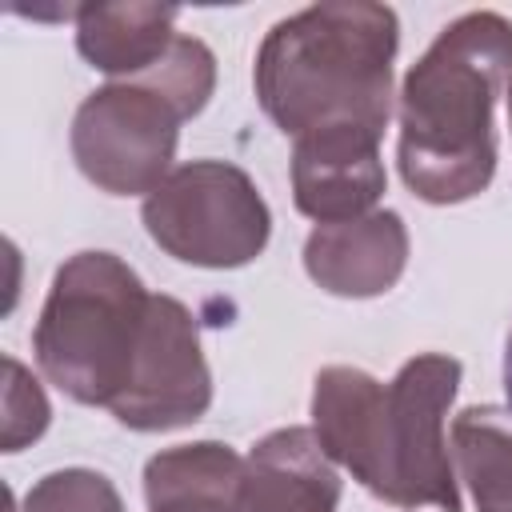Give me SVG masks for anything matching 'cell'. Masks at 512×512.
Instances as JSON below:
<instances>
[{"label":"cell","instance_id":"cell-1","mask_svg":"<svg viewBox=\"0 0 512 512\" xmlns=\"http://www.w3.org/2000/svg\"><path fill=\"white\" fill-rule=\"evenodd\" d=\"M460 384L452 356H416L392 384L360 368H324L316 376V440L368 492L392 504H440L460 512L444 448V408Z\"/></svg>","mask_w":512,"mask_h":512},{"label":"cell","instance_id":"cell-2","mask_svg":"<svg viewBox=\"0 0 512 512\" xmlns=\"http://www.w3.org/2000/svg\"><path fill=\"white\" fill-rule=\"evenodd\" d=\"M512 72V24L496 12L452 20L400 92V172L416 196H476L496 168L492 104Z\"/></svg>","mask_w":512,"mask_h":512},{"label":"cell","instance_id":"cell-3","mask_svg":"<svg viewBox=\"0 0 512 512\" xmlns=\"http://www.w3.org/2000/svg\"><path fill=\"white\" fill-rule=\"evenodd\" d=\"M396 16L384 4H316L280 20L256 56V96L292 132L364 128L384 136Z\"/></svg>","mask_w":512,"mask_h":512},{"label":"cell","instance_id":"cell-4","mask_svg":"<svg viewBox=\"0 0 512 512\" xmlns=\"http://www.w3.org/2000/svg\"><path fill=\"white\" fill-rule=\"evenodd\" d=\"M148 292L108 252H80L56 276L36 324V360L52 384L84 404L116 408L132 384Z\"/></svg>","mask_w":512,"mask_h":512},{"label":"cell","instance_id":"cell-5","mask_svg":"<svg viewBox=\"0 0 512 512\" xmlns=\"http://www.w3.org/2000/svg\"><path fill=\"white\" fill-rule=\"evenodd\" d=\"M144 224L176 260L232 268L264 248L268 208L240 168L200 160L152 188Z\"/></svg>","mask_w":512,"mask_h":512},{"label":"cell","instance_id":"cell-6","mask_svg":"<svg viewBox=\"0 0 512 512\" xmlns=\"http://www.w3.org/2000/svg\"><path fill=\"white\" fill-rule=\"evenodd\" d=\"M184 116L188 112L148 76L100 88L76 112V160L108 192H144L168 168Z\"/></svg>","mask_w":512,"mask_h":512},{"label":"cell","instance_id":"cell-7","mask_svg":"<svg viewBox=\"0 0 512 512\" xmlns=\"http://www.w3.org/2000/svg\"><path fill=\"white\" fill-rule=\"evenodd\" d=\"M208 396H212V384H208L192 316L172 296H152L140 360L112 416L140 432L176 428L196 420L208 408Z\"/></svg>","mask_w":512,"mask_h":512},{"label":"cell","instance_id":"cell-8","mask_svg":"<svg viewBox=\"0 0 512 512\" xmlns=\"http://www.w3.org/2000/svg\"><path fill=\"white\" fill-rule=\"evenodd\" d=\"M380 136L364 128H332L308 132L296 140L292 180H296V208L320 224L356 220L380 192Z\"/></svg>","mask_w":512,"mask_h":512},{"label":"cell","instance_id":"cell-9","mask_svg":"<svg viewBox=\"0 0 512 512\" xmlns=\"http://www.w3.org/2000/svg\"><path fill=\"white\" fill-rule=\"evenodd\" d=\"M340 480L308 428L264 436L244 460L240 512H336Z\"/></svg>","mask_w":512,"mask_h":512},{"label":"cell","instance_id":"cell-10","mask_svg":"<svg viewBox=\"0 0 512 512\" xmlns=\"http://www.w3.org/2000/svg\"><path fill=\"white\" fill-rule=\"evenodd\" d=\"M404 228L400 216L376 212V216H356L340 224H320L308 236L304 260L308 272L340 296H372L384 292L400 268H404Z\"/></svg>","mask_w":512,"mask_h":512},{"label":"cell","instance_id":"cell-11","mask_svg":"<svg viewBox=\"0 0 512 512\" xmlns=\"http://www.w3.org/2000/svg\"><path fill=\"white\" fill-rule=\"evenodd\" d=\"M244 460L228 444H184L148 460L152 512H240Z\"/></svg>","mask_w":512,"mask_h":512},{"label":"cell","instance_id":"cell-12","mask_svg":"<svg viewBox=\"0 0 512 512\" xmlns=\"http://www.w3.org/2000/svg\"><path fill=\"white\" fill-rule=\"evenodd\" d=\"M80 52L104 68V72H148L172 36L176 24V8H160V4H92L80 8Z\"/></svg>","mask_w":512,"mask_h":512},{"label":"cell","instance_id":"cell-13","mask_svg":"<svg viewBox=\"0 0 512 512\" xmlns=\"http://www.w3.org/2000/svg\"><path fill=\"white\" fill-rule=\"evenodd\" d=\"M460 472L480 512H512V424L500 408H468L452 424Z\"/></svg>","mask_w":512,"mask_h":512},{"label":"cell","instance_id":"cell-14","mask_svg":"<svg viewBox=\"0 0 512 512\" xmlns=\"http://www.w3.org/2000/svg\"><path fill=\"white\" fill-rule=\"evenodd\" d=\"M28 512H120V500L96 472H56L28 496Z\"/></svg>","mask_w":512,"mask_h":512},{"label":"cell","instance_id":"cell-15","mask_svg":"<svg viewBox=\"0 0 512 512\" xmlns=\"http://www.w3.org/2000/svg\"><path fill=\"white\" fill-rule=\"evenodd\" d=\"M504 392H508V408H512V332L504 344Z\"/></svg>","mask_w":512,"mask_h":512},{"label":"cell","instance_id":"cell-16","mask_svg":"<svg viewBox=\"0 0 512 512\" xmlns=\"http://www.w3.org/2000/svg\"><path fill=\"white\" fill-rule=\"evenodd\" d=\"M508 108H512V104H508Z\"/></svg>","mask_w":512,"mask_h":512}]
</instances>
